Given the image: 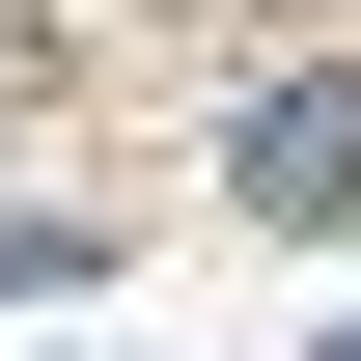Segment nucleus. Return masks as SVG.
I'll list each match as a JSON object with an SVG mask.
<instances>
[{
  "label": "nucleus",
  "mask_w": 361,
  "mask_h": 361,
  "mask_svg": "<svg viewBox=\"0 0 361 361\" xmlns=\"http://www.w3.org/2000/svg\"><path fill=\"white\" fill-rule=\"evenodd\" d=\"M223 195H250V223H361V84H250Z\"/></svg>",
  "instance_id": "1"
},
{
  "label": "nucleus",
  "mask_w": 361,
  "mask_h": 361,
  "mask_svg": "<svg viewBox=\"0 0 361 361\" xmlns=\"http://www.w3.org/2000/svg\"><path fill=\"white\" fill-rule=\"evenodd\" d=\"M334 361H361V334H334Z\"/></svg>",
  "instance_id": "2"
}]
</instances>
